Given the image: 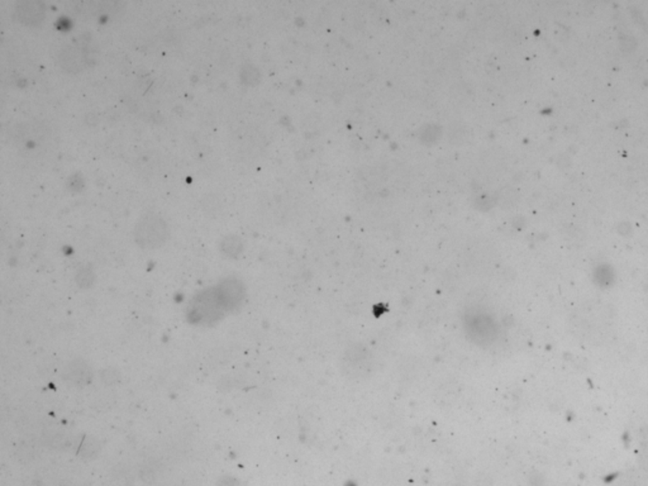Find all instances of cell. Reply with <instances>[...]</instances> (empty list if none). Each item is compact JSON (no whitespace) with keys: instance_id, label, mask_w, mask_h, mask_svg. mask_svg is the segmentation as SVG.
I'll list each match as a JSON object with an SVG mask.
<instances>
[{"instance_id":"6da1fadb","label":"cell","mask_w":648,"mask_h":486,"mask_svg":"<svg viewBox=\"0 0 648 486\" xmlns=\"http://www.w3.org/2000/svg\"><path fill=\"white\" fill-rule=\"evenodd\" d=\"M133 235L138 246L156 248L165 243L170 231L164 218L154 211H147L137 219Z\"/></svg>"},{"instance_id":"7a4b0ae2","label":"cell","mask_w":648,"mask_h":486,"mask_svg":"<svg viewBox=\"0 0 648 486\" xmlns=\"http://www.w3.org/2000/svg\"><path fill=\"white\" fill-rule=\"evenodd\" d=\"M225 311L216 287L198 294L188 308L189 321L194 324H211L223 316Z\"/></svg>"},{"instance_id":"3957f363","label":"cell","mask_w":648,"mask_h":486,"mask_svg":"<svg viewBox=\"0 0 648 486\" xmlns=\"http://www.w3.org/2000/svg\"><path fill=\"white\" fill-rule=\"evenodd\" d=\"M95 53L96 51L93 38L89 35H83L72 45H65L64 48H60L57 59L64 70L77 72L83 70L86 65L91 64Z\"/></svg>"},{"instance_id":"277c9868","label":"cell","mask_w":648,"mask_h":486,"mask_svg":"<svg viewBox=\"0 0 648 486\" xmlns=\"http://www.w3.org/2000/svg\"><path fill=\"white\" fill-rule=\"evenodd\" d=\"M216 289H217L219 299L227 311L235 309L237 305L241 303L243 295H245L243 284L236 277L224 279L223 282L216 287Z\"/></svg>"},{"instance_id":"5b68a950","label":"cell","mask_w":648,"mask_h":486,"mask_svg":"<svg viewBox=\"0 0 648 486\" xmlns=\"http://www.w3.org/2000/svg\"><path fill=\"white\" fill-rule=\"evenodd\" d=\"M14 16L22 23L38 24L45 18V6L38 0H21L16 4Z\"/></svg>"},{"instance_id":"8992f818","label":"cell","mask_w":648,"mask_h":486,"mask_svg":"<svg viewBox=\"0 0 648 486\" xmlns=\"http://www.w3.org/2000/svg\"><path fill=\"white\" fill-rule=\"evenodd\" d=\"M62 376L74 387H85L93 380V371L84 360L77 358L66 365Z\"/></svg>"},{"instance_id":"52a82bcc","label":"cell","mask_w":648,"mask_h":486,"mask_svg":"<svg viewBox=\"0 0 648 486\" xmlns=\"http://www.w3.org/2000/svg\"><path fill=\"white\" fill-rule=\"evenodd\" d=\"M219 247H220V251L223 252L225 256L237 258L241 253L243 243H242L241 238L238 236L228 235L222 238L220 243H219Z\"/></svg>"},{"instance_id":"ba28073f","label":"cell","mask_w":648,"mask_h":486,"mask_svg":"<svg viewBox=\"0 0 648 486\" xmlns=\"http://www.w3.org/2000/svg\"><path fill=\"white\" fill-rule=\"evenodd\" d=\"M77 282L82 287H89L94 282V272L89 266L80 267L77 274Z\"/></svg>"},{"instance_id":"9c48e42d","label":"cell","mask_w":648,"mask_h":486,"mask_svg":"<svg viewBox=\"0 0 648 486\" xmlns=\"http://www.w3.org/2000/svg\"><path fill=\"white\" fill-rule=\"evenodd\" d=\"M101 379L104 381V384H106V385H114L119 381V372L117 370L112 369V368L103 370L101 372Z\"/></svg>"},{"instance_id":"30bf717a","label":"cell","mask_w":648,"mask_h":486,"mask_svg":"<svg viewBox=\"0 0 648 486\" xmlns=\"http://www.w3.org/2000/svg\"><path fill=\"white\" fill-rule=\"evenodd\" d=\"M257 74V71L255 70L254 66L252 65H245L242 67L241 71V77L242 80L247 84H252V82H256L257 79L255 77V75Z\"/></svg>"},{"instance_id":"8fae6325","label":"cell","mask_w":648,"mask_h":486,"mask_svg":"<svg viewBox=\"0 0 648 486\" xmlns=\"http://www.w3.org/2000/svg\"><path fill=\"white\" fill-rule=\"evenodd\" d=\"M639 463H641L642 469L648 474V445L644 446V448H643L642 452H641Z\"/></svg>"}]
</instances>
